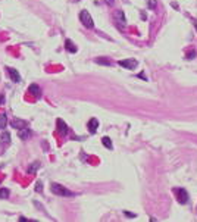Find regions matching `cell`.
Masks as SVG:
<instances>
[{"label":"cell","instance_id":"cell-13","mask_svg":"<svg viewBox=\"0 0 197 222\" xmlns=\"http://www.w3.org/2000/svg\"><path fill=\"white\" fill-rule=\"evenodd\" d=\"M65 46H66V50H68L69 53H75V52L78 50L77 46L74 44V43H72L71 40H66V41H65Z\"/></svg>","mask_w":197,"mask_h":222},{"label":"cell","instance_id":"cell-4","mask_svg":"<svg viewBox=\"0 0 197 222\" xmlns=\"http://www.w3.org/2000/svg\"><path fill=\"white\" fill-rule=\"evenodd\" d=\"M118 65H121L122 68H127V69H134L137 66V60L135 59H122V60H118Z\"/></svg>","mask_w":197,"mask_h":222},{"label":"cell","instance_id":"cell-19","mask_svg":"<svg viewBox=\"0 0 197 222\" xmlns=\"http://www.w3.org/2000/svg\"><path fill=\"white\" fill-rule=\"evenodd\" d=\"M147 6H149L150 9H154V8L157 6V0H147Z\"/></svg>","mask_w":197,"mask_h":222},{"label":"cell","instance_id":"cell-20","mask_svg":"<svg viewBox=\"0 0 197 222\" xmlns=\"http://www.w3.org/2000/svg\"><path fill=\"white\" fill-rule=\"evenodd\" d=\"M35 191L37 193H43V182H37L35 184Z\"/></svg>","mask_w":197,"mask_h":222},{"label":"cell","instance_id":"cell-8","mask_svg":"<svg viewBox=\"0 0 197 222\" xmlns=\"http://www.w3.org/2000/svg\"><path fill=\"white\" fill-rule=\"evenodd\" d=\"M56 124H57V133L62 134V135H66V134H68V125H66L60 118L57 119V122Z\"/></svg>","mask_w":197,"mask_h":222},{"label":"cell","instance_id":"cell-3","mask_svg":"<svg viewBox=\"0 0 197 222\" xmlns=\"http://www.w3.org/2000/svg\"><path fill=\"white\" fill-rule=\"evenodd\" d=\"M113 19H115V24H116L119 28H125V27H127V18H125V13L122 11H115Z\"/></svg>","mask_w":197,"mask_h":222},{"label":"cell","instance_id":"cell-18","mask_svg":"<svg viewBox=\"0 0 197 222\" xmlns=\"http://www.w3.org/2000/svg\"><path fill=\"white\" fill-rule=\"evenodd\" d=\"M6 197H9V190L0 188V199H6Z\"/></svg>","mask_w":197,"mask_h":222},{"label":"cell","instance_id":"cell-24","mask_svg":"<svg viewBox=\"0 0 197 222\" xmlns=\"http://www.w3.org/2000/svg\"><path fill=\"white\" fill-rule=\"evenodd\" d=\"M103 2H105L106 5H113V2H115V0H103Z\"/></svg>","mask_w":197,"mask_h":222},{"label":"cell","instance_id":"cell-17","mask_svg":"<svg viewBox=\"0 0 197 222\" xmlns=\"http://www.w3.org/2000/svg\"><path fill=\"white\" fill-rule=\"evenodd\" d=\"M96 63H100V65H108V66L112 65V63H110V60H106V57H97V59H96Z\"/></svg>","mask_w":197,"mask_h":222},{"label":"cell","instance_id":"cell-21","mask_svg":"<svg viewBox=\"0 0 197 222\" xmlns=\"http://www.w3.org/2000/svg\"><path fill=\"white\" fill-rule=\"evenodd\" d=\"M124 213H125L127 216H130V218H135V213H131L130 211H124Z\"/></svg>","mask_w":197,"mask_h":222},{"label":"cell","instance_id":"cell-12","mask_svg":"<svg viewBox=\"0 0 197 222\" xmlns=\"http://www.w3.org/2000/svg\"><path fill=\"white\" fill-rule=\"evenodd\" d=\"M19 138H22V140H28V137H31V131L28 130V127L27 128H24V130H19Z\"/></svg>","mask_w":197,"mask_h":222},{"label":"cell","instance_id":"cell-16","mask_svg":"<svg viewBox=\"0 0 197 222\" xmlns=\"http://www.w3.org/2000/svg\"><path fill=\"white\" fill-rule=\"evenodd\" d=\"M102 143H103V146H105L106 149H113L112 140H110L109 137H103V138H102Z\"/></svg>","mask_w":197,"mask_h":222},{"label":"cell","instance_id":"cell-2","mask_svg":"<svg viewBox=\"0 0 197 222\" xmlns=\"http://www.w3.org/2000/svg\"><path fill=\"white\" fill-rule=\"evenodd\" d=\"M79 19H81L82 25H84V27H87V28H93V27H94L93 18H91V15H90L87 11H81V12H79Z\"/></svg>","mask_w":197,"mask_h":222},{"label":"cell","instance_id":"cell-14","mask_svg":"<svg viewBox=\"0 0 197 222\" xmlns=\"http://www.w3.org/2000/svg\"><path fill=\"white\" fill-rule=\"evenodd\" d=\"M40 165H41L40 162H33V163L28 166V174H35V172H37V169L40 168Z\"/></svg>","mask_w":197,"mask_h":222},{"label":"cell","instance_id":"cell-9","mask_svg":"<svg viewBox=\"0 0 197 222\" xmlns=\"http://www.w3.org/2000/svg\"><path fill=\"white\" fill-rule=\"evenodd\" d=\"M88 130H90V133H96L98 128V119H96V118H91L90 121H88Z\"/></svg>","mask_w":197,"mask_h":222},{"label":"cell","instance_id":"cell-7","mask_svg":"<svg viewBox=\"0 0 197 222\" xmlns=\"http://www.w3.org/2000/svg\"><path fill=\"white\" fill-rule=\"evenodd\" d=\"M11 125L13 127V128H16V130H24V128H27V127H28V122H27V121H24V119H18V118H15V119L11 122Z\"/></svg>","mask_w":197,"mask_h":222},{"label":"cell","instance_id":"cell-6","mask_svg":"<svg viewBox=\"0 0 197 222\" xmlns=\"http://www.w3.org/2000/svg\"><path fill=\"white\" fill-rule=\"evenodd\" d=\"M6 71H8V74H9V77L13 82H21V75H19V72L16 71V69H13V68H6Z\"/></svg>","mask_w":197,"mask_h":222},{"label":"cell","instance_id":"cell-11","mask_svg":"<svg viewBox=\"0 0 197 222\" xmlns=\"http://www.w3.org/2000/svg\"><path fill=\"white\" fill-rule=\"evenodd\" d=\"M11 143V134L9 133H2L0 134V144L8 146Z\"/></svg>","mask_w":197,"mask_h":222},{"label":"cell","instance_id":"cell-1","mask_svg":"<svg viewBox=\"0 0 197 222\" xmlns=\"http://www.w3.org/2000/svg\"><path fill=\"white\" fill-rule=\"evenodd\" d=\"M50 190H52V193H55L56 196H62V197H74V196H75L74 191L68 190L66 187L57 184V182H52V184H50Z\"/></svg>","mask_w":197,"mask_h":222},{"label":"cell","instance_id":"cell-10","mask_svg":"<svg viewBox=\"0 0 197 222\" xmlns=\"http://www.w3.org/2000/svg\"><path fill=\"white\" fill-rule=\"evenodd\" d=\"M28 91H30V94H33L35 97H40V96H41V90H40V87H38L37 84H31V85L28 87Z\"/></svg>","mask_w":197,"mask_h":222},{"label":"cell","instance_id":"cell-15","mask_svg":"<svg viewBox=\"0 0 197 222\" xmlns=\"http://www.w3.org/2000/svg\"><path fill=\"white\" fill-rule=\"evenodd\" d=\"M6 124H8V116H6L5 112H2V113H0V128L3 130V128L6 127Z\"/></svg>","mask_w":197,"mask_h":222},{"label":"cell","instance_id":"cell-22","mask_svg":"<svg viewBox=\"0 0 197 222\" xmlns=\"http://www.w3.org/2000/svg\"><path fill=\"white\" fill-rule=\"evenodd\" d=\"M194 56H196V52H190V53H187V59H191Z\"/></svg>","mask_w":197,"mask_h":222},{"label":"cell","instance_id":"cell-23","mask_svg":"<svg viewBox=\"0 0 197 222\" xmlns=\"http://www.w3.org/2000/svg\"><path fill=\"white\" fill-rule=\"evenodd\" d=\"M5 93H3V94H2V96H0V105H3V103H5Z\"/></svg>","mask_w":197,"mask_h":222},{"label":"cell","instance_id":"cell-5","mask_svg":"<svg viewBox=\"0 0 197 222\" xmlns=\"http://www.w3.org/2000/svg\"><path fill=\"white\" fill-rule=\"evenodd\" d=\"M176 194H178V201L181 204H186L188 201V193H187L186 188H178L176 190Z\"/></svg>","mask_w":197,"mask_h":222}]
</instances>
